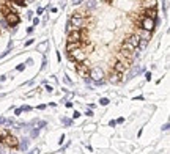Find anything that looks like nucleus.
<instances>
[{
	"label": "nucleus",
	"mask_w": 170,
	"mask_h": 154,
	"mask_svg": "<svg viewBox=\"0 0 170 154\" xmlns=\"http://www.w3.org/2000/svg\"><path fill=\"white\" fill-rule=\"evenodd\" d=\"M66 43H88V39L85 36V33L82 30H71L68 32V38H66Z\"/></svg>",
	"instance_id": "1"
},
{
	"label": "nucleus",
	"mask_w": 170,
	"mask_h": 154,
	"mask_svg": "<svg viewBox=\"0 0 170 154\" xmlns=\"http://www.w3.org/2000/svg\"><path fill=\"white\" fill-rule=\"evenodd\" d=\"M68 57H69L71 60H74L76 63H84V61L87 60V52H85L82 47H77V49L68 52Z\"/></svg>",
	"instance_id": "2"
},
{
	"label": "nucleus",
	"mask_w": 170,
	"mask_h": 154,
	"mask_svg": "<svg viewBox=\"0 0 170 154\" xmlns=\"http://www.w3.org/2000/svg\"><path fill=\"white\" fill-rule=\"evenodd\" d=\"M68 22L71 25V30H82L87 27V19L82 16H73Z\"/></svg>",
	"instance_id": "3"
},
{
	"label": "nucleus",
	"mask_w": 170,
	"mask_h": 154,
	"mask_svg": "<svg viewBox=\"0 0 170 154\" xmlns=\"http://www.w3.org/2000/svg\"><path fill=\"white\" fill-rule=\"evenodd\" d=\"M5 22H6L8 27H16L21 22V18L18 16L16 11H8L6 14H5Z\"/></svg>",
	"instance_id": "4"
},
{
	"label": "nucleus",
	"mask_w": 170,
	"mask_h": 154,
	"mask_svg": "<svg viewBox=\"0 0 170 154\" xmlns=\"http://www.w3.org/2000/svg\"><path fill=\"white\" fill-rule=\"evenodd\" d=\"M140 29L147 30V32H153L156 29V22L153 19H150V18L142 16V19H140Z\"/></svg>",
	"instance_id": "5"
},
{
	"label": "nucleus",
	"mask_w": 170,
	"mask_h": 154,
	"mask_svg": "<svg viewBox=\"0 0 170 154\" xmlns=\"http://www.w3.org/2000/svg\"><path fill=\"white\" fill-rule=\"evenodd\" d=\"M88 77L91 79V82H99V80H104V71L99 68H91L90 73H88Z\"/></svg>",
	"instance_id": "6"
},
{
	"label": "nucleus",
	"mask_w": 170,
	"mask_h": 154,
	"mask_svg": "<svg viewBox=\"0 0 170 154\" xmlns=\"http://www.w3.org/2000/svg\"><path fill=\"white\" fill-rule=\"evenodd\" d=\"M2 143L5 145V146H8V148H18V145H19V140L14 137V135H6V137H3L2 138Z\"/></svg>",
	"instance_id": "7"
},
{
	"label": "nucleus",
	"mask_w": 170,
	"mask_h": 154,
	"mask_svg": "<svg viewBox=\"0 0 170 154\" xmlns=\"http://www.w3.org/2000/svg\"><path fill=\"white\" fill-rule=\"evenodd\" d=\"M76 73L79 74L81 77H84V79H87L88 77V73H90V68H88V65L84 61V63H77L76 65Z\"/></svg>",
	"instance_id": "8"
},
{
	"label": "nucleus",
	"mask_w": 170,
	"mask_h": 154,
	"mask_svg": "<svg viewBox=\"0 0 170 154\" xmlns=\"http://www.w3.org/2000/svg\"><path fill=\"white\" fill-rule=\"evenodd\" d=\"M131 68V63H125V61H117L113 65V73H118V74H125L128 69Z\"/></svg>",
	"instance_id": "9"
},
{
	"label": "nucleus",
	"mask_w": 170,
	"mask_h": 154,
	"mask_svg": "<svg viewBox=\"0 0 170 154\" xmlns=\"http://www.w3.org/2000/svg\"><path fill=\"white\" fill-rule=\"evenodd\" d=\"M139 41H140V38H139V36H137L136 33H132V35L126 36L125 43H128V44H131L132 47H136V49H137V46H139Z\"/></svg>",
	"instance_id": "10"
},
{
	"label": "nucleus",
	"mask_w": 170,
	"mask_h": 154,
	"mask_svg": "<svg viewBox=\"0 0 170 154\" xmlns=\"http://www.w3.org/2000/svg\"><path fill=\"white\" fill-rule=\"evenodd\" d=\"M158 6V0H142V8L143 10H151Z\"/></svg>",
	"instance_id": "11"
},
{
	"label": "nucleus",
	"mask_w": 170,
	"mask_h": 154,
	"mask_svg": "<svg viewBox=\"0 0 170 154\" xmlns=\"http://www.w3.org/2000/svg\"><path fill=\"white\" fill-rule=\"evenodd\" d=\"M143 16L145 18H150L153 21L158 19V11H156V8H151V10H143Z\"/></svg>",
	"instance_id": "12"
},
{
	"label": "nucleus",
	"mask_w": 170,
	"mask_h": 154,
	"mask_svg": "<svg viewBox=\"0 0 170 154\" xmlns=\"http://www.w3.org/2000/svg\"><path fill=\"white\" fill-rule=\"evenodd\" d=\"M123 80V74H118V73H112L109 76V82L110 83H120Z\"/></svg>",
	"instance_id": "13"
},
{
	"label": "nucleus",
	"mask_w": 170,
	"mask_h": 154,
	"mask_svg": "<svg viewBox=\"0 0 170 154\" xmlns=\"http://www.w3.org/2000/svg\"><path fill=\"white\" fill-rule=\"evenodd\" d=\"M136 35H137L140 39H147V41L151 38V32H147V30H143V29H139Z\"/></svg>",
	"instance_id": "14"
},
{
	"label": "nucleus",
	"mask_w": 170,
	"mask_h": 154,
	"mask_svg": "<svg viewBox=\"0 0 170 154\" xmlns=\"http://www.w3.org/2000/svg\"><path fill=\"white\" fill-rule=\"evenodd\" d=\"M29 143H30L29 138H22L21 142H19V145H18V148H19L21 151H27V149H29Z\"/></svg>",
	"instance_id": "15"
},
{
	"label": "nucleus",
	"mask_w": 170,
	"mask_h": 154,
	"mask_svg": "<svg viewBox=\"0 0 170 154\" xmlns=\"http://www.w3.org/2000/svg\"><path fill=\"white\" fill-rule=\"evenodd\" d=\"M47 47H49V41H43V43H40V44L36 46V50H38V52H43V53H44Z\"/></svg>",
	"instance_id": "16"
},
{
	"label": "nucleus",
	"mask_w": 170,
	"mask_h": 154,
	"mask_svg": "<svg viewBox=\"0 0 170 154\" xmlns=\"http://www.w3.org/2000/svg\"><path fill=\"white\" fill-rule=\"evenodd\" d=\"M77 47H82V43H66V52H71Z\"/></svg>",
	"instance_id": "17"
},
{
	"label": "nucleus",
	"mask_w": 170,
	"mask_h": 154,
	"mask_svg": "<svg viewBox=\"0 0 170 154\" xmlns=\"http://www.w3.org/2000/svg\"><path fill=\"white\" fill-rule=\"evenodd\" d=\"M96 6V0H87L85 2V8L87 10H93Z\"/></svg>",
	"instance_id": "18"
},
{
	"label": "nucleus",
	"mask_w": 170,
	"mask_h": 154,
	"mask_svg": "<svg viewBox=\"0 0 170 154\" xmlns=\"http://www.w3.org/2000/svg\"><path fill=\"white\" fill-rule=\"evenodd\" d=\"M121 50H129V52H134L136 50V47H132L131 44H128V43H123L121 44Z\"/></svg>",
	"instance_id": "19"
},
{
	"label": "nucleus",
	"mask_w": 170,
	"mask_h": 154,
	"mask_svg": "<svg viewBox=\"0 0 170 154\" xmlns=\"http://www.w3.org/2000/svg\"><path fill=\"white\" fill-rule=\"evenodd\" d=\"M147 44H148V41H147V39H140V41H139L137 49H145V47H147Z\"/></svg>",
	"instance_id": "20"
},
{
	"label": "nucleus",
	"mask_w": 170,
	"mask_h": 154,
	"mask_svg": "<svg viewBox=\"0 0 170 154\" xmlns=\"http://www.w3.org/2000/svg\"><path fill=\"white\" fill-rule=\"evenodd\" d=\"M109 102H110V101L107 99V97H101V99H99V104H101V105H107Z\"/></svg>",
	"instance_id": "21"
},
{
	"label": "nucleus",
	"mask_w": 170,
	"mask_h": 154,
	"mask_svg": "<svg viewBox=\"0 0 170 154\" xmlns=\"http://www.w3.org/2000/svg\"><path fill=\"white\" fill-rule=\"evenodd\" d=\"M61 123H63L65 126H71V123H73V121H71L69 118H61Z\"/></svg>",
	"instance_id": "22"
},
{
	"label": "nucleus",
	"mask_w": 170,
	"mask_h": 154,
	"mask_svg": "<svg viewBox=\"0 0 170 154\" xmlns=\"http://www.w3.org/2000/svg\"><path fill=\"white\" fill-rule=\"evenodd\" d=\"M38 134H40V129H33V131H32V134H30V137H32V138H36V137H38Z\"/></svg>",
	"instance_id": "23"
},
{
	"label": "nucleus",
	"mask_w": 170,
	"mask_h": 154,
	"mask_svg": "<svg viewBox=\"0 0 170 154\" xmlns=\"http://www.w3.org/2000/svg\"><path fill=\"white\" fill-rule=\"evenodd\" d=\"M6 135H8V131H5V128H2V129H0V137L3 138V137H6Z\"/></svg>",
	"instance_id": "24"
},
{
	"label": "nucleus",
	"mask_w": 170,
	"mask_h": 154,
	"mask_svg": "<svg viewBox=\"0 0 170 154\" xmlns=\"http://www.w3.org/2000/svg\"><path fill=\"white\" fill-rule=\"evenodd\" d=\"M36 126H38L36 129H41V128H44V126H46V121H38V123H36Z\"/></svg>",
	"instance_id": "25"
},
{
	"label": "nucleus",
	"mask_w": 170,
	"mask_h": 154,
	"mask_svg": "<svg viewBox=\"0 0 170 154\" xmlns=\"http://www.w3.org/2000/svg\"><path fill=\"white\" fill-rule=\"evenodd\" d=\"M21 109H22V112H30L32 110V107H29V105H22Z\"/></svg>",
	"instance_id": "26"
},
{
	"label": "nucleus",
	"mask_w": 170,
	"mask_h": 154,
	"mask_svg": "<svg viewBox=\"0 0 170 154\" xmlns=\"http://www.w3.org/2000/svg\"><path fill=\"white\" fill-rule=\"evenodd\" d=\"M29 154H40V148H33Z\"/></svg>",
	"instance_id": "27"
},
{
	"label": "nucleus",
	"mask_w": 170,
	"mask_h": 154,
	"mask_svg": "<svg viewBox=\"0 0 170 154\" xmlns=\"http://www.w3.org/2000/svg\"><path fill=\"white\" fill-rule=\"evenodd\" d=\"M24 68H25V65H18L16 66V71H24Z\"/></svg>",
	"instance_id": "28"
},
{
	"label": "nucleus",
	"mask_w": 170,
	"mask_h": 154,
	"mask_svg": "<svg viewBox=\"0 0 170 154\" xmlns=\"http://www.w3.org/2000/svg\"><path fill=\"white\" fill-rule=\"evenodd\" d=\"M85 115H87V116H93V110H91V109L87 110V112H85Z\"/></svg>",
	"instance_id": "29"
},
{
	"label": "nucleus",
	"mask_w": 170,
	"mask_h": 154,
	"mask_svg": "<svg viewBox=\"0 0 170 154\" xmlns=\"http://www.w3.org/2000/svg\"><path fill=\"white\" fill-rule=\"evenodd\" d=\"M84 0H73V5H81Z\"/></svg>",
	"instance_id": "30"
},
{
	"label": "nucleus",
	"mask_w": 170,
	"mask_h": 154,
	"mask_svg": "<svg viewBox=\"0 0 170 154\" xmlns=\"http://www.w3.org/2000/svg\"><path fill=\"white\" fill-rule=\"evenodd\" d=\"M168 128H170V124H168V123H165V124L162 126V131H168Z\"/></svg>",
	"instance_id": "31"
},
{
	"label": "nucleus",
	"mask_w": 170,
	"mask_h": 154,
	"mask_svg": "<svg viewBox=\"0 0 170 154\" xmlns=\"http://www.w3.org/2000/svg\"><path fill=\"white\" fill-rule=\"evenodd\" d=\"M79 116H81V113H79V112H76V110H74V113H73V118H79Z\"/></svg>",
	"instance_id": "32"
},
{
	"label": "nucleus",
	"mask_w": 170,
	"mask_h": 154,
	"mask_svg": "<svg viewBox=\"0 0 170 154\" xmlns=\"http://www.w3.org/2000/svg\"><path fill=\"white\" fill-rule=\"evenodd\" d=\"M46 91H47V93H52V91H54V88H52L50 85H47V87H46Z\"/></svg>",
	"instance_id": "33"
},
{
	"label": "nucleus",
	"mask_w": 170,
	"mask_h": 154,
	"mask_svg": "<svg viewBox=\"0 0 170 154\" xmlns=\"http://www.w3.org/2000/svg\"><path fill=\"white\" fill-rule=\"evenodd\" d=\"M22 113V109L19 107V109H16V112H14V115H21Z\"/></svg>",
	"instance_id": "34"
},
{
	"label": "nucleus",
	"mask_w": 170,
	"mask_h": 154,
	"mask_svg": "<svg viewBox=\"0 0 170 154\" xmlns=\"http://www.w3.org/2000/svg\"><path fill=\"white\" fill-rule=\"evenodd\" d=\"M145 79L150 82V80H151V73H147V74H145Z\"/></svg>",
	"instance_id": "35"
},
{
	"label": "nucleus",
	"mask_w": 170,
	"mask_h": 154,
	"mask_svg": "<svg viewBox=\"0 0 170 154\" xmlns=\"http://www.w3.org/2000/svg\"><path fill=\"white\" fill-rule=\"evenodd\" d=\"M46 65H47V60H46V57H44V58H43V66H41V68L44 69V68H46Z\"/></svg>",
	"instance_id": "36"
},
{
	"label": "nucleus",
	"mask_w": 170,
	"mask_h": 154,
	"mask_svg": "<svg viewBox=\"0 0 170 154\" xmlns=\"http://www.w3.org/2000/svg\"><path fill=\"white\" fill-rule=\"evenodd\" d=\"M27 18H29V19H33V13H32V11L27 13Z\"/></svg>",
	"instance_id": "37"
},
{
	"label": "nucleus",
	"mask_w": 170,
	"mask_h": 154,
	"mask_svg": "<svg viewBox=\"0 0 170 154\" xmlns=\"http://www.w3.org/2000/svg\"><path fill=\"white\" fill-rule=\"evenodd\" d=\"M33 41H35V39H29L27 43H25V46H30V44H33Z\"/></svg>",
	"instance_id": "38"
},
{
	"label": "nucleus",
	"mask_w": 170,
	"mask_h": 154,
	"mask_svg": "<svg viewBox=\"0 0 170 154\" xmlns=\"http://www.w3.org/2000/svg\"><path fill=\"white\" fill-rule=\"evenodd\" d=\"M65 82H66V83H69V85H71V83H73V82H71V79H69V77H65Z\"/></svg>",
	"instance_id": "39"
},
{
	"label": "nucleus",
	"mask_w": 170,
	"mask_h": 154,
	"mask_svg": "<svg viewBox=\"0 0 170 154\" xmlns=\"http://www.w3.org/2000/svg\"><path fill=\"white\" fill-rule=\"evenodd\" d=\"M6 77H8V76H0V82H5Z\"/></svg>",
	"instance_id": "40"
},
{
	"label": "nucleus",
	"mask_w": 170,
	"mask_h": 154,
	"mask_svg": "<svg viewBox=\"0 0 170 154\" xmlns=\"http://www.w3.org/2000/svg\"><path fill=\"white\" fill-rule=\"evenodd\" d=\"M38 22H40V19H38V18H33V24L38 25Z\"/></svg>",
	"instance_id": "41"
},
{
	"label": "nucleus",
	"mask_w": 170,
	"mask_h": 154,
	"mask_svg": "<svg viewBox=\"0 0 170 154\" xmlns=\"http://www.w3.org/2000/svg\"><path fill=\"white\" fill-rule=\"evenodd\" d=\"M123 121H125V118H118V120H117V121H115V123H118V124H121V123H123Z\"/></svg>",
	"instance_id": "42"
},
{
	"label": "nucleus",
	"mask_w": 170,
	"mask_h": 154,
	"mask_svg": "<svg viewBox=\"0 0 170 154\" xmlns=\"http://www.w3.org/2000/svg\"><path fill=\"white\" fill-rule=\"evenodd\" d=\"M115 124H117L115 121H110V123H109V126H110V128H115Z\"/></svg>",
	"instance_id": "43"
},
{
	"label": "nucleus",
	"mask_w": 170,
	"mask_h": 154,
	"mask_svg": "<svg viewBox=\"0 0 170 154\" xmlns=\"http://www.w3.org/2000/svg\"><path fill=\"white\" fill-rule=\"evenodd\" d=\"M99 2H109V0H99Z\"/></svg>",
	"instance_id": "44"
},
{
	"label": "nucleus",
	"mask_w": 170,
	"mask_h": 154,
	"mask_svg": "<svg viewBox=\"0 0 170 154\" xmlns=\"http://www.w3.org/2000/svg\"><path fill=\"white\" fill-rule=\"evenodd\" d=\"M0 145H2V137H0Z\"/></svg>",
	"instance_id": "45"
},
{
	"label": "nucleus",
	"mask_w": 170,
	"mask_h": 154,
	"mask_svg": "<svg viewBox=\"0 0 170 154\" xmlns=\"http://www.w3.org/2000/svg\"><path fill=\"white\" fill-rule=\"evenodd\" d=\"M11 154H16V152H11Z\"/></svg>",
	"instance_id": "46"
},
{
	"label": "nucleus",
	"mask_w": 170,
	"mask_h": 154,
	"mask_svg": "<svg viewBox=\"0 0 170 154\" xmlns=\"http://www.w3.org/2000/svg\"><path fill=\"white\" fill-rule=\"evenodd\" d=\"M0 32H2V30H0Z\"/></svg>",
	"instance_id": "47"
}]
</instances>
